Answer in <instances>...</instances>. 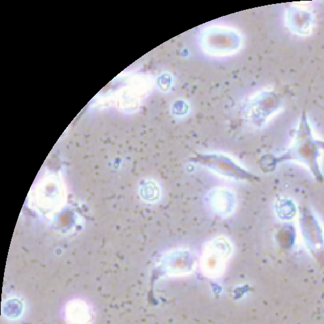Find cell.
I'll use <instances>...</instances> for the list:
<instances>
[{"instance_id": "6da1fadb", "label": "cell", "mask_w": 324, "mask_h": 324, "mask_svg": "<svg viewBox=\"0 0 324 324\" xmlns=\"http://www.w3.org/2000/svg\"><path fill=\"white\" fill-rule=\"evenodd\" d=\"M226 191H217V193L213 195L212 202L213 206L219 212L221 213L228 212L229 211L230 208L225 205V203L229 204L231 206L232 203V197L231 195L225 194Z\"/></svg>"}]
</instances>
